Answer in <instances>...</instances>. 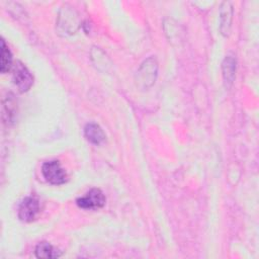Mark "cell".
Here are the masks:
<instances>
[{
  "mask_svg": "<svg viewBox=\"0 0 259 259\" xmlns=\"http://www.w3.org/2000/svg\"><path fill=\"white\" fill-rule=\"evenodd\" d=\"M12 67V55L6 46L4 39L1 40V58H0V70L2 73H6Z\"/></svg>",
  "mask_w": 259,
  "mask_h": 259,
  "instance_id": "cell-9",
  "label": "cell"
},
{
  "mask_svg": "<svg viewBox=\"0 0 259 259\" xmlns=\"http://www.w3.org/2000/svg\"><path fill=\"white\" fill-rule=\"evenodd\" d=\"M41 172L46 180L52 184L60 185L67 181V173L61 167L59 161H48L44 163Z\"/></svg>",
  "mask_w": 259,
  "mask_h": 259,
  "instance_id": "cell-1",
  "label": "cell"
},
{
  "mask_svg": "<svg viewBox=\"0 0 259 259\" xmlns=\"http://www.w3.org/2000/svg\"><path fill=\"white\" fill-rule=\"evenodd\" d=\"M77 204L85 209H98L105 204V196L100 189L93 188L84 196L78 198Z\"/></svg>",
  "mask_w": 259,
  "mask_h": 259,
  "instance_id": "cell-4",
  "label": "cell"
},
{
  "mask_svg": "<svg viewBox=\"0 0 259 259\" xmlns=\"http://www.w3.org/2000/svg\"><path fill=\"white\" fill-rule=\"evenodd\" d=\"M236 71V61L231 57H227L223 62V74L227 82L232 83L235 77Z\"/></svg>",
  "mask_w": 259,
  "mask_h": 259,
  "instance_id": "cell-10",
  "label": "cell"
},
{
  "mask_svg": "<svg viewBox=\"0 0 259 259\" xmlns=\"http://www.w3.org/2000/svg\"><path fill=\"white\" fill-rule=\"evenodd\" d=\"M39 211V201L36 197L27 196L19 204L18 217L21 221L31 222Z\"/></svg>",
  "mask_w": 259,
  "mask_h": 259,
  "instance_id": "cell-5",
  "label": "cell"
},
{
  "mask_svg": "<svg viewBox=\"0 0 259 259\" xmlns=\"http://www.w3.org/2000/svg\"><path fill=\"white\" fill-rule=\"evenodd\" d=\"M221 31L227 35L231 28L232 21V5L230 2H224L221 7Z\"/></svg>",
  "mask_w": 259,
  "mask_h": 259,
  "instance_id": "cell-7",
  "label": "cell"
},
{
  "mask_svg": "<svg viewBox=\"0 0 259 259\" xmlns=\"http://www.w3.org/2000/svg\"><path fill=\"white\" fill-rule=\"evenodd\" d=\"M84 134L86 139L95 145L101 144L105 140V135L102 128L96 123H88L84 128Z\"/></svg>",
  "mask_w": 259,
  "mask_h": 259,
  "instance_id": "cell-6",
  "label": "cell"
},
{
  "mask_svg": "<svg viewBox=\"0 0 259 259\" xmlns=\"http://www.w3.org/2000/svg\"><path fill=\"white\" fill-rule=\"evenodd\" d=\"M35 256L37 258H58L61 256V251L48 242H41L35 248Z\"/></svg>",
  "mask_w": 259,
  "mask_h": 259,
  "instance_id": "cell-8",
  "label": "cell"
},
{
  "mask_svg": "<svg viewBox=\"0 0 259 259\" xmlns=\"http://www.w3.org/2000/svg\"><path fill=\"white\" fill-rule=\"evenodd\" d=\"M12 79L14 81V84L21 92L27 91L33 83V78L30 72L20 62H16L15 65H13Z\"/></svg>",
  "mask_w": 259,
  "mask_h": 259,
  "instance_id": "cell-3",
  "label": "cell"
},
{
  "mask_svg": "<svg viewBox=\"0 0 259 259\" xmlns=\"http://www.w3.org/2000/svg\"><path fill=\"white\" fill-rule=\"evenodd\" d=\"M157 69V62L154 58H149L148 60H146L138 71L137 83L140 86H143V88L150 87L155 82Z\"/></svg>",
  "mask_w": 259,
  "mask_h": 259,
  "instance_id": "cell-2",
  "label": "cell"
}]
</instances>
